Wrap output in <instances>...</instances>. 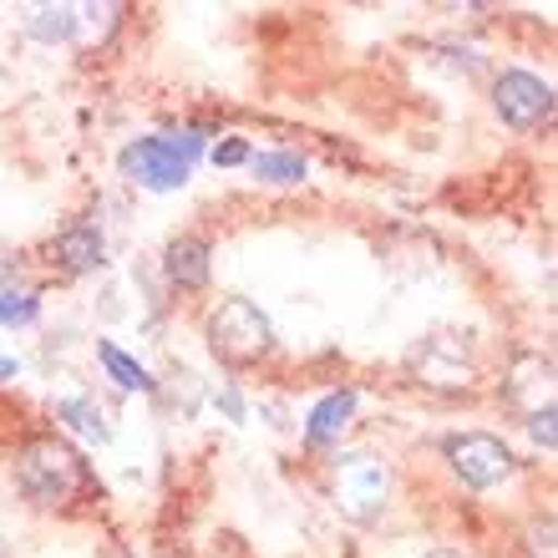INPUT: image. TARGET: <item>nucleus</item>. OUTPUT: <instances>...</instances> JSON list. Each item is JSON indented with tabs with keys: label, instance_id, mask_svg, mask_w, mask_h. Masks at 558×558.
<instances>
[{
	"label": "nucleus",
	"instance_id": "obj_3",
	"mask_svg": "<svg viewBox=\"0 0 558 558\" xmlns=\"http://www.w3.org/2000/svg\"><path fill=\"white\" fill-rule=\"evenodd\" d=\"M269 345H275V330H269V315L254 300H223L208 315V351L219 355L223 366H250Z\"/></svg>",
	"mask_w": 558,
	"mask_h": 558
},
{
	"label": "nucleus",
	"instance_id": "obj_14",
	"mask_svg": "<svg viewBox=\"0 0 558 558\" xmlns=\"http://www.w3.org/2000/svg\"><path fill=\"white\" fill-rule=\"evenodd\" d=\"M57 416L66 426H72V432H82V437L87 441H107V416H102V407H97V401H87V397H66L57 407Z\"/></svg>",
	"mask_w": 558,
	"mask_h": 558
},
{
	"label": "nucleus",
	"instance_id": "obj_17",
	"mask_svg": "<svg viewBox=\"0 0 558 558\" xmlns=\"http://www.w3.org/2000/svg\"><path fill=\"white\" fill-rule=\"evenodd\" d=\"M529 544H533V558H554V518L533 523V529H529Z\"/></svg>",
	"mask_w": 558,
	"mask_h": 558
},
{
	"label": "nucleus",
	"instance_id": "obj_2",
	"mask_svg": "<svg viewBox=\"0 0 558 558\" xmlns=\"http://www.w3.org/2000/svg\"><path fill=\"white\" fill-rule=\"evenodd\" d=\"M204 137H173V133H158V137H137V143L122 147V173L133 178L137 189H153V193H168V189H183L193 173V158H198Z\"/></svg>",
	"mask_w": 558,
	"mask_h": 558
},
{
	"label": "nucleus",
	"instance_id": "obj_4",
	"mask_svg": "<svg viewBox=\"0 0 558 558\" xmlns=\"http://www.w3.org/2000/svg\"><path fill=\"white\" fill-rule=\"evenodd\" d=\"M330 493H336V508L351 523H371V518H381L386 498H391V472L376 457L351 452L340 457L336 472H330Z\"/></svg>",
	"mask_w": 558,
	"mask_h": 558
},
{
	"label": "nucleus",
	"instance_id": "obj_11",
	"mask_svg": "<svg viewBox=\"0 0 558 558\" xmlns=\"http://www.w3.org/2000/svg\"><path fill=\"white\" fill-rule=\"evenodd\" d=\"M355 416V391H330L325 401H315V412H310V426L305 437L315 441V447H325V441H336L345 426H351Z\"/></svg>",
	"mask_w": 558,
	"mask_h": 558
},
{
	"label": "nucleus",
	"instance_id": "obj_10",
	"mask_svg": "<svg viewBox=\"0 0 558 558\" xmlns=\"http://www.w3.org/2000/svg\"><path fill=\"white\" fill-rule=\"evenodd\" d=\"M162 269L178 290H204L208 284V244L204 239H173L162 254Z\"/></svg>",
	"mask_w": 558,
	"mask_h": 558
},
{
	"label": "nucleus",
	"instance_id": "obj_19",
	"mask_svg": "<svg viewBox=\"0 0 558 558\" xmlns=\"http://www.w3.org/2000/svg\"><path fill=\"white\" fill-rule=\"evenodd\" d=\"M529 432H533V441H544L548 452H554V412H544V416H529Z\"/></svg>",
	"mask_w": 558,
	"mask_h": 558
},
{
	"label": "nucleus",
	"instance_id": "obj_13",
	"mask_svg": "<svg viewBox=\"0 0 558 558\" xmlns=\"http://www.w3.org/2000/svg\"><path fill=\"white\" fill-rule=\"evenodd\" d=\"M97 355H102L107 376H112V381H118L122 391H158V381L147 376V366H137L133 355H128V351H118L112 340H102V345H97Z\"/></svg>",
	"mask_w": 558,
	"mask_h": 558
},
{
	"label": "nucleus",
	"instance_id": "obj_21",
	"mask_svg": "<svg viewBox=\"0 0 558 558\" xmlns=\"http://www.w3.org/2000/svg\"><path fill=\"white\" fill-rule=\"evenodd\" d=\"M426 558H462V554H452V548H437V554H426Z\"/></svg>",
	"mask_w": 558,
	"mask_h": 558
},
{
	"label": "nucleus",
	"instance_id": "obj_12",
	"mask_svg": "<svg viewBox=\"0 0 558 558\" xmlns=\"http://www.w3.org/2000/svg\"><path fill=\"white\" fill-rule=\"evenodd\" d=\"M76 21H82V15H76L72 5H36V11H26V31L46 46L66 41V36L76 31Z\"/></svg>",
	"mask_w": 558,
	"mask_h": 558
},
{
	"label": "nucleus",
	"instance_id": "obj_20",
	"mask_svg": "<svg viewBox=\"0 0 558 558\" xmlns=\"http://www.w3.org/2000/svg\"><path fill=\"white\" fill-rule=\"evenodd\" d=\"M15 371H21V361H15V355L5 351V345H0V381H11Z\"/></svg>",
	"mask_w": 558,
	"mask_h": 558
},
{
	"label": "nucleus",
	"instance_id": "obj_5",
	"mask_svg": "<svg viewBox=\"0 0 558 558\" xmlns=\"http://www.w3.org/2000/svg\"><path fill=\"white\" fill-rule=\"evenodd\" d=\"M447 462H452V472L468 487H498L502 477H513V472H518L513 452H508L498 437H487V432L452 437V441H447Z\"/></svg>",
	"mask_w": 558,
	"mask_h": 558
},
{
	"label": "nucleus",
	"instance_id": "obj_1",
	"mask_svg": "<svg viewBox=\"0 0 558 558\" xmlns=\"http://www.w3.org/2000/svg\"><path fill=\"white\" fill-rule=\"evenodd\" d=\"M15 483L31 502L41 508H72L92 493V472L87 462L76 457L72 441L61 437H31L15 457Z\"/></svg>",
	"mask_w": 558,
	"mask_h": 558
},
{
	"label": "nucleus",
	"instance_id": "obj_18",
	"mask_svg": "<svg viewBox=\"0 0 558 558\" xmlns=\"http://www.w3.org/2000/svg\"><path fill=\"white\" fill-rule=\"evenodd\" d=\"M250 158V147L239 143V137H229L223 147H214V162H223V168H234V162H244Z\"/></svg>",
	"mask_w": 558,
	"mask_h": 558
},
{
	"label": "nucleus",
	"instance_id": "obj_8",
	"mask_svg": "<svg viewBox=\"0 0 558 558\" xmlns=\"http://www.w3.org/2000/svg\"><path fill=\"white\" fill-rule=\"evenodd\" d=\"M502 397L508 407L523 416H544L554 412V355L544 351H523L508 366V381H502Z\"/></svg>",
	"mask_w": 558,
	"mask_h": 558
},
{
	"label": "nucleus",
	"instance_id": "obj_15",
	"mask_svg": "<svg viewBox=\"0 0 558 558\" xmlns=\"http://www.w3.org/2000/svg\"><path fill=\"white\" fill-rule=\"evenodd\" d=\"M254 173L269 178V183H300V178H305V158H300V153H259V158H254Z\"/></svg>",
	"mask_w": 558,
	"mask_h": 558
},
{
	"label": "nucleus",
	"instance_id": "obj_6",
	"mask_svg": "<svg viewBox=\"0 0 558 558\" xmlns=\"http://www.w3.org/2000/svg\"><path fill=\"white\" fill-rule=\"evenodd\" d=\"M493 107L502 112V122L508 128H544L548 118H554V87L548 82H538L533 72H502L498 82H493Z\"/></svg>",
	"mask_w": 558,
	"mask_h": 558
},
{
	"label": "nucleus",
	"instance_id": "obj_7",
	"mask_svg": "<svg viewBox=\"0 0 558 558\" xmlns=\"http://www.w3.org/2000/svg\"><path fill=\"white\" fill-rule=\"evenodd\" d=\"M412 371H416V381L432 386V391H468L472 376H477L468 345L457 336H426L412 351Z\"/></svg>",
	"mask_w": 558,
	"mask_h": 558
},
{
	"label": "nucleus",
	"instance_id": "obj_16",
	"mask_svg": "<svg viewBox=\"0 0 558 558\" xmlns=\"http://www.w3.org/2000/svg\"><path fill=\"white\" fill-rule=\"evenodd\" d=\"M41 300L36 294H15V290H0V325H26L36 320Z\"/></svg>",
	"mask_w": 558,
	"mask_h": 558
},
{
	"label": "nucleus",
	"instance_id": "obj_9",
	"mask_svg": "<svg viewBox=\"0 0 558 558\" xmlns=\"http://www.w3.org/2000/svg\"><path fill=\"white\" fill-rule=\"evenodd\" d=\"M102 259H107V244L92 223H76V229H66L57 239V265L66 275H92V269H102Z\"/></svg>",
	"mask_w": 558,
	"mask_h": 558
}]
</instances>
